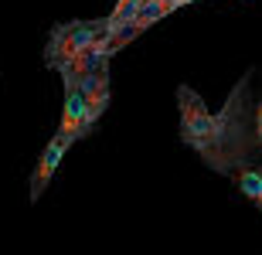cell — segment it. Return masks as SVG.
Instances as JSON below:
<instances>
[{
	"label": "cell",
	"mask_w": 262,
	"mask_h": 255,
	"mask_svg": "<svg viewBox=\"0 0 262 255\" xmlns=\"http://www.w3.org/2000/svg\"><path fill=\"white\" fill-rule=\"evenodd\" d=\"M89 129L92 126H89V99H85V92H82V85H68L65 88V109H61L58 133L82 140Z\"/></svg>",
	"instance_id": "4"
},
{
	"label": "cell",
	"mask_w": 262,
	"mask_h": 255,
	"mask_svg": "<svg viewBox=\"0 0 262 255\" xmlns=\"http://www.w3.org/2000/svg\"><path fill=\"white\" fill-rule=\"evenodd\" d=\"M181 106V140L191 150L201 153V160L211 170L235 174L245 160V147L252 140V123H245V102L238 96L222 109L211 112L191 85L177 88Z\"/></svg>",
	"instance_id": "1"
},
{
	"label": "cell",
	"mask_w": 262,
	"mask_h": 255,
	"mask_svg": "<svg viewBox=\"0 0 262 255\" xmlns=\"http://www.w3.org/2000/svg\"><path fill=\"white\" fill-rule=\"evenodd\" d=\"M170 10H177V0H146L143 4V10H140V17L133 20L140 31H146V28H154L160 17H167Z\"/></svg>",
	"instance_id": "8"
},
{
	"label": "cell",
	"mask_w": 262,
	"mask_h": 255,
	"mask_svg": "<svg viewBox=\"0 0 262 255\" xmlns=\"http://www.w3.org/2000/svg\"><path fill=\"white\" fill-rule=\"evenodd\" d=\"M143 31L136 28V24H129V28H119V31H109V38H106V51L109 55H116L119 48H126L133 38H140Z\"/></svg>",
	"instance_id": "10"
},
{
	"label": "cell",
	"mask_w": 262,
	"mask_h": 255,
	"mask_svg": "<svg viewBox=\"0 0 262 255\" xmlns=\"http://www.w3.org/2000/svg\"><path fill=\"white\" fill-rule=\"evenodd\" d=\"M78 85H82V92H85V99H89V126H96L99 116H102L106 106H109V61L102 68H96L92 75H85Z\"/></svg>",
	"instance_id": "5"
},
{
	"label": "cell",
	"mask_w": 262,
	"mask_h": 255,
	"mask_svg": "<svg viewBox=\"0 0 262 255\" xmlns=\"http://www.w3.org/2000/svg\"><path fill=\"white\" fill-rule=\"evenodd\" d=\"M72 143H75V136H65V133H55V136L48 140V147H45V153H41L38 167H34V174H31V191H28L31 201H38V197L48 191L51 177H55V170H58L61 157H65V150L72 147Z\"/></svg>",
	"instance_id": "3"
},
{
	"label": "cell",
	"mask_w": 262,
	"mask_h": 255,
	"mask_svg": "<svg viewBox=\"0 0 262 255\" xmlns=\"http://www.w3.org/2000/svg\"><path fill=\"white\" fill-rule=\"evenodd\" d=\"M252 143L259 147V153H262V106L255 109V116H252Z\"/></svg>",
	"instance_id": "11"
},
{
	"label": "cell",
	"mask_w": 262,
	"mask_h": 255,
	"mask_svg": "<svg viewBox=\"0 0 262 255\" xmlns=\"http://www.w3.org/2000/svg\"><path fill=\"white\" fill-rule=\"evenodd\" d=\"M106 38H109V20H68V24H58V28H51L48 44H45V65L61 72L85 48H92Z\"/></svg>",
	"instance_id": "2"
},
{
	"label": "cell",
	"mask_w": 262,
	"mask_h": 255,
	"mask_svg": "<svg viewBox=\"0 0 262 255\" xmlns=\"http://www.w3.org/2000/svg\"><path fill=\"white\" fill-rule=\"evenodd\" d=\"M109 61V51H106V41H99V44H92V48H85L82 55H78L75 61H68L65 68H61V82L68 85H78V82L85 79V75H92L96 68H102Z\"/></svg>",
	"instance_id": "6"
},
{
	"label": "cell",
	"mask_w": 262,
	"mask_h": 255,
	"mask_svg": "<svg viewBox=\"0 0 262 255\" xmlns=\"http://www.w3.org/2000/svg\"><path fill=\"white\" fill-rule=\"evenodd\" d=\"M232 180H235V187H238L249 201H255V207H262V167L242 164V167L232 174Z\"/></svg>",
	"instance_id": "7"
},
{
	"label": "cell",
	"mask_w": 262,
	"mask_h": 255,
	"mask_svg": "<svg viewBox=\"0 0 262 255\" xmlns=\"http://www.w3.org/2000/svg\"><path fill=\"white\" fill-rule=\"evenodd\" d=\"M146 0H119L116 7H113V14H109V31H119V28H129L136 17H140V10H143Z\"/></svg>",
	"instance_id": "9"
}]
</instances>
